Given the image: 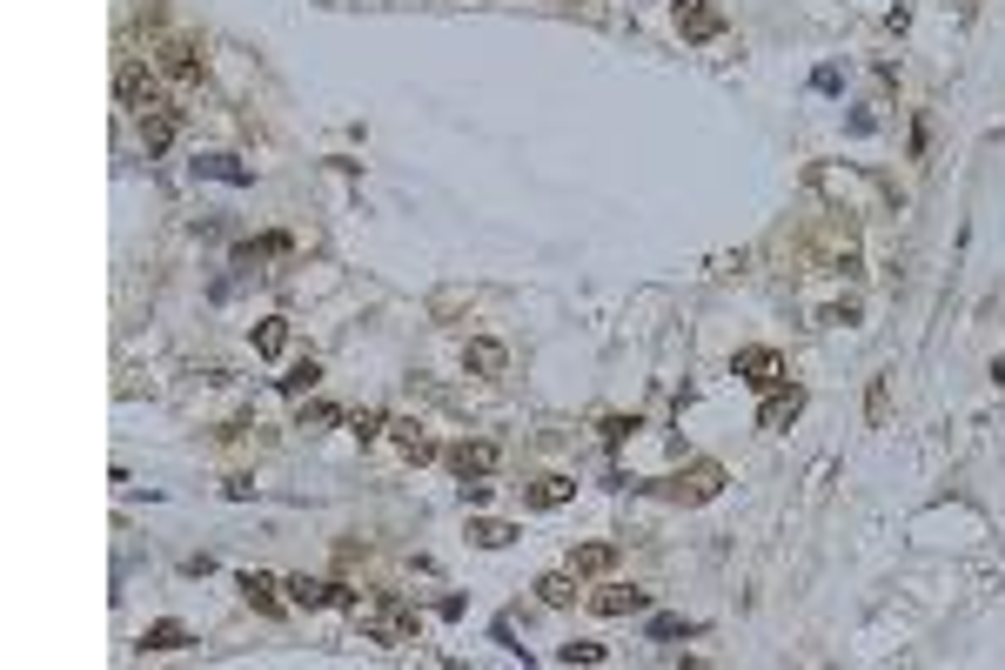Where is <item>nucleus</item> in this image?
<instances>
[{"instance_id":"f257e3e1","label":"nucleus","mask_w":1005,"mask_h":670,"mask_svg":"<svg viewBox=\"0 0 1005 670\" xmlns=\"http://www.w3.org/2000/svg\"><path fill=\"white\" fill-rule=\"evenodd\" d=\"M356 624H362V637L369 644H416V610L402 597H369V603H356Z\"/></svg>"},{"instance_id":"f03ea898","label":"nucleus","mask_w":1005,"mask_h":670,"mask_svg":"<svg viewBox=\"0 0 1005 670\" xmlns=\"http://www.w3.org/2000/svg\"><path fill=\"white\" fill-rule=\"evenodd\" d=\"M114 94H121V108H134V114H155V108H168V88H161V67H148V61H121V67H114Z\"/></svg>"},{"instance_id":"7ed1b4c3","label":"nucleus","mask_w":1005,"mask_h":670,"mask_svg":"<svg viewBox=\"0 0 1005 670\" xmlns=\"http://www.w3.org/2000/svg\"><path fill=\"white\" fill-rule=\"evenodd\" d=\"M155 67L168 74V81H201V47L181 41V34H161V41H155Z\"/></svg>"},{"instance_id":"20e7f679","label":"nucleus","mask_w":1005,"mask_h":670,"mask_svg":"<svg viewBox=\"0 0 1005 670\" xmlns=\"http://www.w3.org/2000/svg\"><path fill=\"white\" fill-rule=\"evenodd\" d=\"M677 34L684 41H717L724 34V7L717 0H677Z\"/></svg>"},{"instance_id":"39448f33","label":"nucleus","mask_w":1005,"mask_h":670,"mask_svg":"<svg viewBox=\"0 0 1005 670\" xmlns=\"http://www.w3.org/2000/svg\"><path fill=\"white\" fill-rule=\"evenodd\" d=\"M731 369L751 382V389H778V382H784V356H778V349H737Z\"/></svg>"},{"instance_id":"423d86ee","label":"nucleus","mask_w":1005,"mask_h":670,"mask_svg":"<svg viewBox=\"0 0 1005 670\" xmlns=\"http://www.w3.org/2000/svg\"><path fill=\"white\" fill-rule=\"evenodd\" d=\"M289 603H302V610H329V603H349V610H356V590H342V583H322V577H289Z\"/></svg>"},{"instance_id":"0eeeda50","label":"nucleus","mask_w":1005,"mask_h":670,"mask_svg":"<svg viewBox=\"0 0 1005 670\" xmlns=\"http://www.w3.org/2000/svg\"><path fill=\"white\" fill-rule=\"evenodd\" d=\"M590 610H597V617H637V610H650V590H637V583H603L597 597H590Z\"/></svg>"},{"instance_id":"6e6552de","label":"nucleus","mask_w":1005,"mask_h":670,"mask_svg":"<svg viewBox=\"0 0 1005 670\" xmlns=\"http://www.w3.org/2000/svg\"><path fill=\"white\" fill-rule=\"evenodd\" d=\"M235 590L248 597V610H262V617H282V590H289V583L262 577V570H242V577H235Z\"/></svg>"},{"instance_id":"1a4fd4ad","label":"nucleus","mask_w":1005,"mask_h":670,"mask_svg":"<svg viewBox=\"0 0 1005 670\" xmlns=\"http://www.w3.org/2000/svg\"><path fill=\"white\" fill-rule=\"evenodd\" d=\"M175 134H181V114H175V108L141 114V148H148V161H161V155H168V148H175Z\"/></svg>"},{"instance_id":"9d476101","label":"nucleus","mask_w":1005,"mask_h":670,"mask_svg":"<svg viewBox=\"0 0 1005 670\" xmlns=\"http://www.w3.org/2000/svg\"><path fill=\"white\" fill-rule=\"evenodd\" d=\"M496 463H503V449H496V443H463V449H449V469H456L463 483H476V476H490Z\"/></svg>"},{"instance_id":"9b49d317","label":"nucleus","mask_w":1005,"mask_h":670,"mask_svg":"<svg viewBox=\"0 0 1005 670\" xmlns=\"http://www.w3.org/2000/svg\"><path fill=\"white\" fill-rule=\"evenodd\" d=\"M798 409H804V389H771V396H764V409H758V429H771V436H778V429L798 423Z\"/></svg>"},{"instance_id":"f8f14e48","label":"nucleus","mask_w":1005,"mask_h":670,"mask_svg":"<svg viewBox=\"0 0 1005 670\" xmlns=\"http://www.w3.org/2000/svg\"><path fill=\"white\" fill-rule=\"evenodd\" d=\"M503 342H490V335H476V342H463V369H476V376H496L503 369Z\"/></svg>"},{"instance_id":"ddd939ff","label":"nucleus","mask_w":1005,"mask_h":670,"mask_svg":"<svg viewBox=\"0 0 1005 670\" xmlns=\"http://www.w3.org/2000/svg\"><path fill=\"white\" fill-rule=\"evenodd\" d=\"M195 175H208V181H235V188H248V181H255V168H242L235 155H201V161H195Z\"/></svg>"},{"instance_id":"4468645a","label":"nucleus","mask_w":1005,"mask_h":670,"mask_svg":"<svg viewBox=\"0 0 1005 670\" xmlns=\"http://www.w3.org/2000/svg\"><path fill=\"white\" fill-rule=\"evenodd\" d=\"M670 496H684V503H704V496H717V469L704 463V469H691V476H677V483H670Z\"/></svg>"},{"instance_id":"2eb2a0df","label":"nucleus","mask_w":1005,"mask_h":670,"mask_svg":"<svg viewBox=\"0 0 1005 670\" xmlns=\"http://www.w3.org/2000/svg\"><path fill=\"white\" fill-rule=\"evenodd\" d=\"M389 436H396V449L409 456V463H429V456H436V443H429L416 423H389Z\"/></svg>"},{"instance_id":"dca6fc26","label":"nucleus","mask_w":1005,"mask_h":670,"mask_svg":"<svg viewBox=\"0 0 1005 670\" xmlns=\"http://www.w3.org/2000/svg\"><path fill=\"white\" fill-rule=\"evenodd\" d=\"M268 255H289V235H262V242H242V248H235V268H255V262H268Z\"/></svg>"},{"instance_id":"f3484780","label":"nucleus","mask_w":1005,"mask_h":670,"mask_svg":"<svg viewBox=\"0 0 1005 670\" xmlns=\"http://www.w3.org/2000/svg\"><path fill=\"white\" fill-rule=\"evenodd\" d=\"M570 496H577L570 476H543V483L530 490V503H536V510H557V503H570Z\"/></svg>"},{"instance_id":"a211bd4d","label":"nucleus","mask_w":1005,"mask_h":670,"mask_svg":"<svg viewBox=\"0 0 1005 670\" xmlns=\"http://www.w3.org/2000/svg\"><path fill=\"white\" fill-rule=\"evenodd\" d=\"M282 349H289V322H282V315H268L262 329H255V356H282Z\"/></svg>"},{"instance_id":"6ab92c4d","label":"nucleus","mask_w":1005,"mask_h":670,"mask_svg":"<svg viewBox=\"0 0 1005 670\" xmlns=\"http://www.w3.org/2000/svg\"><path fill=\"white\" fill-rule=\"evenodd\" d=\"M610 563H617V550H610V543H583V550H577V577H603Z\"/></svg>"},{"instance_id":"aec40b11","label":"nucleus","mask_w":1005,"mask_h":670,"mask_svg":"<svg viewBox=\"0 0 1005 670\" xmlns=\"http://www.w3.org/2000/svg\"><path fill=\"white\" fill-rule=\"evenodd\" d=\"M181 644H188V630H181V624H148V630H141V650H181Z\"/></svg>"},{"instance_id":"412c9836","label":"nucleus","mask_w":1005,"mask_h":670,"mask_svg":"<svg viewBox=\"0 0 1005 670\" xmlns=\"http://www.w3.org/2000/svg\"><path fill=\"white\" fill-rule=\"evenodd\" d=\"M536 597H543V603H557V610H563V603H577V583L563 577V570H550V577L536 583Z\"/></svg>"},{"instance_id":"4be33fe9","label":"nucleus","mask_w":1005,"mask_h":670,"mask_svg":"<svg viewBox=\"0 0 1005 670\" xmlns=\"http://www.w3.org/2000/svg\"><path fill=\"white\" fill-rule=\"evenodd\" d=\"M469 536H476V543H483V550H503V543H510V523H469Z\"/></svg>"},{"instance_id":"5701e85b","label":"nucleus","mask_w":1005,"mask_h":670,"mask_svg":"<svg viewBox=\"0 0 1005 670\" xmlns=\"http://www.w3.org/2000/svg\"><path fill=\"white\" fill-rule=\"evenodd\" d=\"M315 376H322L315 362H295L289 376H282V396H302V389H315Z\"/></svg>"},{"instance_id":"b1692460","label":"nucleus","mask_w":1005,"mask_h":670,"mask_svg":"<svg viewBox=\"0 0 1005 670\" xmlns=\"http://www.w3.org/2000/svg\"><path fill=\"white\" fill-rule=\"evenodd\" d=\"M349 429L369 443V436H382V429H389V416H382V409H356V416H349Z\"/></svg>"},{"instance_id":"393cba45","label":"nucleus","mask_w":1005,"mask_h":670,"mask_svg":"<svg viewBox=\"0 0 1005 670\" xmlns=\"http://www.w3.org/2000/svg\"><path fill=\"white\" fill-rule=\"evenodd\" d=\"M557 657H563V664H603V644H583V637H577V644H563Z\"/></svg>"},{"instance_id":"a878e982","label":"nucleus","mask_w":1005,"mask_h":670,"mask_svg":"<svg viewBox=\"0 0 1005 670\" xmlns=\"http://www.w3.org/2000/svg\"><path fill=\"white\" fill-rule=\"evenodd\" d=\"M684 630H697V624H684V617H657V624H650V637H684Z\"/></svg>"},{"instance_id":"bb28decb","label":"nucleus","mask_w":1005,"mask_h":670,"mask_svg":"<svg viewBox=\"0 0 1005 670\" xmlns=\"http://www.w3.org/2000/svg\"><path fill=\"white\" fill-rule=\"evenodd\" d=\"M335 416H342V409H329V402H309V409H302V429H309V423H335Z\"/></svg>"}]
</instances>
